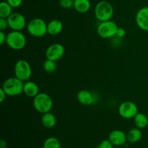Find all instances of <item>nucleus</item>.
Listing matches in <instances>:
<instances>
[{"label":"nucleus","instance_id":"22","mask_svg":"<svg viewBox=\"0 0 148 148\" xmlns=\"http://www.w3.org/2000/svg\"><path fill=\"white\" fill-rule=\"evenodd\" d=\"M56 68H57V64L55 61L46 59V60L43 64V69L48 73H53L56 70Z\"/></svg>","mask_w":148,"mask_h":148},{"label":"nucleus","instance_id":"2","mask_svg":"<svg viewBox=\"0 0 148 148\" xmlns=\"http://www.w3.org/2000/svg\"><path fill=\"white\" fill-rule=\"evenodd\" d=\"M95 18L100 22L108 21L114 15V10L112 4L107 1H101L95 7L94 10Z\"/></svg>","mask_w":148,"mask_h":148},{"label":"nucleus","instance_id":"26","mask_svg":"<svg viewBox=\"0 0 148 148\" xmlns=\"http://www.w3.org/2000/svg\"><path fill=\"white\" fill-rule=\"evenodd\" d=\"M8 27V22H7V19L0 18V30L4 31Z\"/></svg>","mask_w":148,"mask_h":148},{"label":"nucleus","instance_id":"18","mask_svg":"<svg viewBox=\"0 0 148 148\" xmlns=\"http://www.w3.org/2000/svg\"><path fill=\"white\" fill-rule=\"evenodd\" d=\"M127 141L130 143H136L141 140L143 137V133L141 130L139 128H133L131 129L130 131L127 132Z\"/></svg>","mask_w":148,"mask_h":148},{"label":"nucleus","instance_id":"6","mask_svg":"<svg viewBox=\"0 0 148 148\" xmlns=\"http://www.w3.org/2000/svg\"><path fill=\"white\" fill-rule=\"evenodd\" d=\"M118 25L112 20L101 22L97 27V33L103 39H109L116 35Z\"/></svg>","mask_w":148,"mask_h":148},{"label":"nucleus","instance_id":"11","mask_svg":"<svg viewBox=\"0 0 148 148\" xmlns=\"http://www.w3.org/2000/svg\"><path fill=\"white\" fill-rule=\"evenodd\" d=\"M135 21L141 30L148 31V7H144L139 10L136 14Z\"/></svg>","mask_w":148,"mask_h":148},{"label":"nucleus","instance_id":"27","mask_svg":"<svg viewBox=\"0 0 148 148\" xmlns=\"http://www.w3.org/2000/svg\"><path fill=\"white\" fill-rule=\"evenodd\" d=\"M126 35V30L125 29H124L123 27H118V30L116 31V36L118 38H122L125 36Z\"/></svg>","mask_w":148,"mask_h":148},{"label":"nucleus","instance_id":"8","mask_svg":"<svg viewBox=\"0 0 148 148\" xmlns=\"http://www.w3.org/2000/svg\"><path fill=\"white\" fill-rule=\"evenodd\" d=\"M119 114L126 119H132L138 113L137 106L132 101H124L119 106Z\"/></svg>","mask_w":148,"mask_h":148},{"label":"nucleus","instance_id":"23","mask_svg":"<svg viewBox=\"0 0 148 148\" xmlns=\"http://www.w3.org/2000/svg\"><path fill=\"white\" fill-rule=\"evenodd\" d=\"M59 5L64 9H69L74 7V0H60Z\"/></svg>","mask_w":148,"mask_h":148},{"label":"nucleus","instance_id":"9","mask_svg":"<svg viewBox=\"0 0 148 148\" xmlns=\"http://www.w3.org/2000/svg\"><path fill=\"white\" fill-rule=\"evenodd\" d=\"M7 20L9 27L12 30L21 31L25 27H27L25 17L21 13L13 12Z\"/></svg>","mask_w":148,"mask_h":148},{"label":"nucleus","instance_id":"5","mask_svg":"<svg viewBox=\"0 0 148 148\" xmlns=\"http://www.w3.org/2000/svg\"><path fill=\"white\" fill-rule=\"evenodd\" d=\"M26 27L29 34L36 38L43 37L48 33L47 24L43 19H32L27 23Z\"/></svg>","mask_w":148,"mask_h":148},{"label":"nucleus","instance_id":"24","mask_svg":"<svg viewBox=\"0 0 148 148\" xmlns=\"http://www.w3.org/2000/svg\"><path fill=\"white\" fill-rule=\"evenodd\" d=\"M114 146L109 140H104L101 142L97 148H114Z\"/></svg>","mask_w":148,"mask_h":148},{"label":"nucleus","instance_id":"10","mask_svg":"<svg viewBox=\"0 0 148 148\" xmlns=\"http://www.w3.org/2000/svg\"><path fill=\"white\" fill-rule=\"evenodd\" d=\"M65 53V49L61 43H53L47 48L46 51V59L52 61L59 60L64 56Z\"/></svg>","mask_w":148,"mask_h":148},{"label":"nucleus","instance_id":"19","mask_svg":"<svg viewBox=\"0 0 148 148\" xmlns=\"http://www.w3.org/2000/svg\"><path fill=\"white\" fill-rule=\"evenodd\" d=\"M134 121L137 128L144 129L148 125V117L145 114L138 112L134 117Z\"/></svg>","mask_w":148,"mask_h":148},{"label":"nucleus","instance_id":"31","mask_svg":"<svg viewBox=\"0 0 148 148\" xmlns=\"http://www.w3.org/2000/svg\"><path fill=\"white\" fill-rule=\"evenodd\" d=\"M37 148H40V147H37Z\"/></svg>","mask_w":148,"mask_h":148},{"label":"nucleus","instance_id":"12","mask_svg":"<svg viewBox=\"0 0 148 148\" xmlns=\"http://www.w3.org/2000/svg\"><path fill=\"white\" fill-rule=\"evenodd\" d=\"M108 140L114 146H122L127 143V136L124 132L119 130H113L108 135Z\"/></svg>","mask_w":148,"mask_h":148},{"label":"nucleus","instance_id":"17","mask_svg":"<svg viewBox=\"0 0 148 148\" xmlns=\"http://www.w3.org/2000/svg\"><path fill=\"white\" fill-rule=\"evenodd\" d=\"M74 8L79 13H86L91 7L90 0H74Z\"/></svg>","mask_w":148,"mask_h":148},{"label":"nucleus","instance_id":"25","mask_svg":"<svg viewBox=\"0 0 148 148\" xmlns=\"http://www.w3.org/2000/svg\"><path fill=\"white\" fill-rule=\"evenodd\" d=\"M7 1L12 8H17L22 5L23 0H7Z\"/></svg>","mask_w":148,"mask_h":148},{"label":"nucleus","instance_id":"4","mask_svg":"<svg viewBox=\"0 0 148 148\" xmlns=\"http://www.w3.org/2000/svg\"><path fill=\"white\" fill-rule=\"evenodd\" d=\"M27 40L25 36L21 31L12 30L7 34L6 43L13 50L19 51L24 49Z\"/></svg>","mask_w":148,"mask_h":148},{"label":"nucleus","instance_id":"1","mask_svg":"<svg viewBox=\"0 0 148 148\" xmlns=\"http://www.w3.org/2000/svg\"><path fill=\"white\" fill-rule=\"evenodd\" d=\"M33 107L40 114L50 112L53 108V100L51 97L45 92H39L33 101Z\"/></svg>","mask_w":148,"mask_h":148},{"label":"nucleus","instance_id":"16","mask_svg":"<svg viewBox=\"0 0 148 148\" xmlns=\"http://www.w3.org/2000/svg\"><path fill=\"white\" fill-rule=\"evenodd\" d=\"M41 123L43 126L46 128H53L56 124V118L53 114L51 112L43 114L41 116Z\"/></svg>","mask_w":148,"mask_h":148},{"label":"nucleus","instance_id":"14","mask_svg":"<svg viewBox=\"0 0 148 148\" xmlns=\"http://www.w3.org/2000/svg\"><path fill=\"white\" fill-rule=\"evenodd\" d=\"M23 92L29 98H34L39 93V87L33 81H27L24 83Z\"/></svg>","mask_w":148,"mask_h":148},{"label":"nucleus","instance_id":"13","mask_svg":"<svg viewBox=\"0 0 148 148\" xmlns=\"http://www.w3.org/2000/svg\"><path fill=\"white\" fill-rule=\"evenodd\" d=\"M77 101L81 104L85 106H90L93 103L94 96L89 90H82L79 91L77 95Z\"/></svg>","mask_w":148,"mask_h":148},{"label":"nucleus","instance_id":"15","mask_svg":"<svg viewBox=\"0 0 148 148\" xmlns=\"http://www.w3.org/2000/svg\"><path fill=\"white\" fill-rule=\"evenodd\" d=\"M63 23L59 20H52L47 24L48 33L51 36H56L63 30Z\"/></svg>","mask_w":148,"mask_h":148},{"label":"nucleus","instance_id":"29","mask_svg":"<svg viewBox=\"0 0 148 148\" xmlns=\"http://www.w3.org/2000/svg\"><path fill=\"white\" fill-rule=\"evenodd\" d=\"M7 95L5 92H4V90L2 88L0 89V103H3L4 101V100L7 98Z\"/></svg>","mask_w":148,"mask_h":148},{"label":"nucleus","instance_id":"20","mask_svg":"<svg viewBox=\"0 0 148 148\" xmlns=\"http://www.w3.org/2000/svg\"><path fill=\"white\" fill-rule=\"evenodd\" d=\"M12 13V7L7 1L0 3V18L7 19Z\"/></svg>","mask_w":148,"mask_h":148},{"label":"nucleus","instance_id":"21","mask_svg":"<svg viewBox=\"0 0 148 148\" xmlns=\"http://www.w3.org/2000/svg\"><path fill=\"white\" fill-rule=\"evenodd\" d=\"M43 148H61V143L56 137H50L44 141Z\"/></svg>","mask_w":148,"mask_h":148},{"label":"nucleus","instance_id":"30","mask_svg":"<svg viewBox=\"0 0 148 148\" xmlns=\"http://www.w3.org/2000/svg\"><path fill=\"white\" fill-rule=\"evenodd\" d=\"M7 142L4 140H1V141H0V148H7Z\"/></svg>","mask_w":148,"mask_h":148},{"label":"nucleus","instance_id":"7","mask_svg":"<svg viewBox=\"0 0 148 148\" xmlns=\"http://www.w3.org/2000/svg\"><path fill=\"white\" fill-rule=\"evenodd\" d=\"M14 76L22 81H27L32 75V68L28 62L20 59L16 62L14 68Z\"/></svg>","mask_w":148,"mask_h":148},{"label":"nucleus","instance_id":"28","mask_svg":"<svg viewBox=\"0 0 148 148\" xmlns=\"http://www.w3.org/2000/svg\"><path fill=\"white\" fill-rule=\"evenodd\" d=\"M7 36L6 33L4 31H1L0 30V44L3 45L4 43H6V40H7Z\"/></svg>","mask_w":148,"mask_h":148},{"label":"nucleus","instance_id":"3","mask_svg":"<svg viewBox=\"0 0 148 148\" xmlns=\"http://www.w3.org/2000/svg\"><path fill=\"white\" fill-rule=\"evenodd\" d=\"M2 88L8 96H17L23 92L24 83L23 81L15 76L6 79L2 85Z\"/></svg>","mask_w":148,"mask_h":148}]
</instances>
